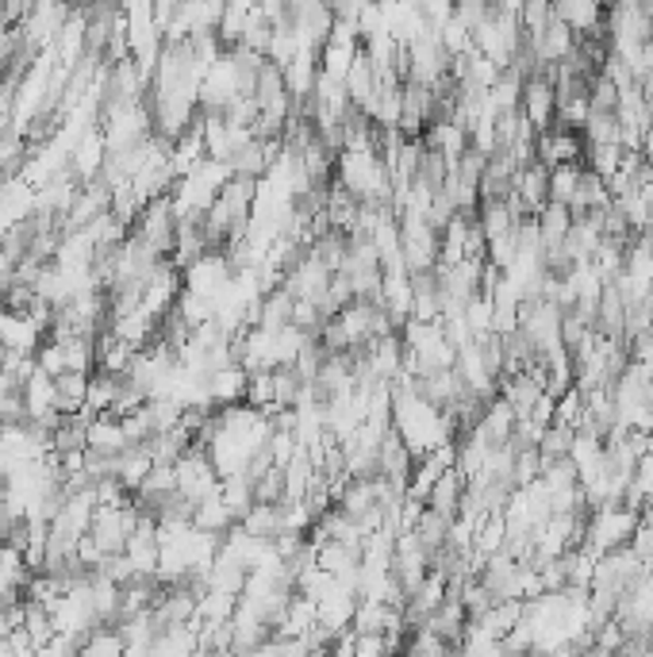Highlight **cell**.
<instances>
[{
    "label": "cell",
    "mask_w": 653,
    "mask_h": 657,
    "mask_svg": "<svg viewBox=\"0 0 653 657\" xmlns=\"http://www.w3.org/2000/svg\"><path fill=\"white\" fill-rule=\"evenodd\" d=\"M638 527V515L630 507H604V512L589 515V530H584V550L604 558V553H615L622 546H630Z\"/></svg>",
    "instance_id": "1"
},
{
    "label": "cell",
    "mask_w": 653,
    "mask_h": 657,
    "mask_svg": "<svg viewBox=\"0 0 653 657\" xmlns=\"http://www.w3.org/2000/svg\"><path fill=\"white\" fill-rule=\"evenodd\" d=\"M584 135L581 131H569V128H546L538 131V143H534V162H542L546 169H558V166H584Z\"/></svg>",
    "instance_id": "2"
},
{
    "label": "cell",
    "mask_w": 653,
    "mask_h": 657,
    "mask_svg": "<svg viewBox=\"0 0 653 657\" xmlns=\"http://www.w3.org/2000/svg\"><path fill=\"white\" fill-rule=\"evenodd\" d=\"M519 112L531 123L534 131L554 128V116H558V93H554V81L546 73L523 81V97H519Z\"/></svg>",
    "instance_id": "3"
},
{
    "label": "cell",
    "mask_w": 653,
    "mask_h": 657,
    "mask_svg": "<svg viewBox=\"0 0 653 657\" xmlns=\"http://www.w3.org/2000/svg\"><path fill=\"white\" fill-rule=\"evenodd\" d=\"M554 20L566 24L577 39H607L604 35V9L592 4V0H566V4H554Z\"/></svg>",
    "instance_id": "4"
},
{
    "label": "cell",
    "mask_w": 653,
    "mask_h": 657,
    "mask_svg": "<svg viewBox=\"0 0 653 657\" xmlns=\"http://www.w3.org/2000/svg\"><path fill=\"white\" fill-rule=\"evenodd\" d=\"M511 193L519 196V204H523L526 216H538L546 204H550V169L542 166V162H531V166L519 169L515 177V189Z\"/></svg>",
    "instance_id": "5"
},
{
    "label": "cell",
    "mask_w": 653,
    "mask_h": 657,
    "mask_svg": "<svg viewBox=\"0 0 653 657\" xmlns=\"http://www.w3.org/2000/svg\"><path fill=\"white\" fill-rule=\"evenodd\" d=\"M465 489H470V481L462 477V469H447V474L439 477V485L430 489V497H427V507L435 515H442V519H450L454 523L458 519V512H462V500H465Z\"/></svg>",
    "instance_id": "6"
},
{
    "label": "cell",
    "mask_w": 653,
    "mask_h": 657,
    "mask_svg": "<svg viewBox=\"0 0 653 657\" xmlns=\"http://www.w3.org/2000/svg\"><path fill=\"white\" fill-rule=\"evenodd\" d=\"M534 224H538V235H542V250L566 247L569 231H573V216H569V208H561V204H546V208L534 216Z\"/></svg>",
    "instance_id": "7"
},
{
    "label": "cell",
    "mask_w": 653,
    "mask_h": 657,
    "mask_svg": "<svg viewBox=\"0 0 653 657\" xmlns=\"http://www.w3.org/2000/svg\"><path fill=\"white\" fill-rule=\"evenodd\" d=\"M477 224H480V235H485V242H492V239H503V235H511L519 224H523V219L511 216V208L503 201H480Z\"/></svg>",
    "instance_id": "8"
},
{
    "label": "cell",
    "mask_w": 653,
    "mask_h": 657,
    "mask_svg": "<svg viewBox=\"0 0 653 657\" xmlns=\"http://www.w3.org/2000/svg\"><path fill=\"white\" fill-rule=\"evenodd\" d=\"M450 527H454L450 519H442V515H435L430 507H423L412 530H415V538H419L423 550H427V553H439L442 546L450 542Z\"/></svg>",
    "instance_id": "9"
},
{
    "label": "cell",
    "mask_w": 653,
    "mask_h": 657,
    "mask_svg": "<svg viewBox=\"0 0 653 657\" xmlns=\"http://www.w3.org/2000/svg\"><path fill=\"white\" fill-rule=\"evenodd\" d=\"M573 442H577L573 427L550 423L546 431H542V442H538L542 462H569V454H573Z\"/></svg>",
    "instance_id": "10"
},
{
    "label": "cell",
    "mask_w": 653,
    "mask_h": 657,
    "mask_svg": "<svg viewBox=\"0 0 653 657\" xmlns=\"http://www.w3.org/2000/svg\"><path fill=\"white\" fill-rule=\"evenodd\" d=\"M581 169L584 166L550 169V204H561V208H569V204H573L577 189H581Z\"/></svg>",
    "instance_id": "11"
},
{
    "label": "cell",
    "mask_w": 653,
    "mask_h": 657,
    "mask_svg": "<svg viewBox=\"0 0 653 657\" xmlns=\"http://www.w3.org/2000/svg\"><path fill=\"white\" fill-rule=\"evenodd\" d=\"M462 320H465V327H470L473 343H477V338H485V335H492V300L473 297L470 304H465Z\"/></svg>",
    "instance_id": "12"
},
{
    "label": "cell",
    "mask_w": 653,
    "mask_h": 657,
    "mask_svg": "<svg viewBox=\"0 0 653 657\" xmlns=\"http://www.w3.org/2000/svg\"><path fill=\"white\" fill-rule=\"evenodd\" d=\"M622 146H589V154H584V158H589V169L592 174H599L604 177V181H612L615 174H619V166H622Z\"/></svg>",
    "instance_id": "13"
},
{
    "label": "cell",
    "mask_w": 653,
    "mask_h": 657,
    "mask_svg": "<svg viewBox=\"0 0 653 657\" xmlns=\"http://www.w3.org/2000/svg\"><path fill=\"white\" fill-rule=\"evenodd\" d=\"M254 504H285V469L273 465L262 481H254Z\"/></svg>",
    "instance_id": "14"
},
{
    "label": "cell",
    "mask_w": 653,
    "mask_h": 657,
    "mask_svg": "<svg viewBox=\"0 0 653 657\" xmlns=\"http://www.w3.org/2000/svg\"><path fill=\"white\" fill-rule=\"evenodd\" d=\"M542 477V454L538 450H519L515 454V489H531Z\"/></svg>",
    "instance_id": "15"
},
{
    "label": "cell",
    "mask_w": 653,
    "mask_h": 657,
    "mask_svg": "<svg viewBox=\"0 0 653 657\" xmlns=\"http://www.w3.org/2000/svg\"><path fill=\"white\" fill-rule=\"evenodd\" d=\"M642 65H645V73L653 77V39L642 43Z\"/></svg>",
    "instance_id": "16"
}]
</instances>
